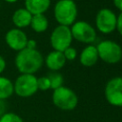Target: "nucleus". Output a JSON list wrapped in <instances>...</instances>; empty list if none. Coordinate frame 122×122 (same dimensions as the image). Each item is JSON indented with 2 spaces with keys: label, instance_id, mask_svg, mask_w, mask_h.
<instances>
[{
  "label": "nucleus",
  "instance_id": "obj_1",
  "mask_svg": "<svg viewBox=\"0 0 122 122\" xmlns=\"http://www.w3.org/2000/svg\"><path fill=\"white\" fill-rule=\"evenodd\" d=\"M44 63V58L41 52L34 49L25 48L19 51L15 56L14 64L20 73L34 74L38 71Z\"/></svg>",
  "mask_w": 122,
  "mask_h": 122
},
{
  "label": "nucleus",
  "instance_id": "obj_2",
  "mask_svg": "<svg viewBox=\"0 0 122 122\" xmlns=\"http://www.w3.org/2000/svg\"><path fill=\"white\" fill-rule=\"evenodd\" d=\"M77 6L73 0H58L53 8V16L59 25L71 26L77 17Z\"/></svg>",
  "mask_w": 122,
  "mask_h": 122
},
{
  "label": "nucleus",
  "instance_id": "obj_3",
  "mask_svg": "<svg viewBox=\"0 0 122 122\" xmlns=\"http://www.w3.org/2000/svg\"><path fill=\"white\" fill-rule=\"evenodd\" d=\"M51 98L55 107L63 111H71L76 108L78 103L76 93L71 89L64 86L53 90Z\"/></svg>",
  "mask_w": 122,
  "mask_h": 122
},
{
  "label": "nucleus",
  "instance_id": "obj_4",
  "mask_svg": "<svg viewBox=\"0 0 122 122\" xmlns=\"http://www.w3.org/2000/svg\"><path fill=\"white\" fill-rule=\"evenodd\" d=\"M98 57L108 64H116L122 59L121 46L112 40H103L96 46Z\"/></svg>",
  "mask_w": 122,
  "mask_h": 122
},
{
  "label": "nucleus",
  "instance_id": "obj_5",
  "mask_svg": "<svg viewBox=\"0 0 122 122\" xmlns=\"http://www.w3.org/2000/svg\"><path fill=\"white\" fill-rule=\"evenodd\" d=\"M50 42L53 51L63 52L67 48L71 47V44L72 42L71 28L63 25H58L57 27H55L51 33Z\"/></svg>",
  "mask_w": 122,
  "mask_h": 122
},
{
  "label": "nucleus",
  "instance_id": "obj_6",
  "mask_svg": "<svg viewBox=\"0 0 122 122\" xmlns=\"http://www.w3.org/2000/svg\"><path fill=\"white\" fill-rule=\"evenodd\" d=\"M13 91L20 97H30L36 93L37 77L34 74L21 73L13 83Z\"/></svg>",
  "mask_w": 122,
  "mask_h": 122
},
{
  "label": "nucleus",
  "instance_id": "obj_7",
  "mask_svg": "<svg viewBox=\"0 0 122 122\" xmlns=\"http://www.w3.org/2000/svg\"><path fill=\"white\" fill-rule=\"evenodd\" d=\"M72 39L84 44H92L96 39L95 29L86 21H75L71 27Z\"/></svg>",
  "mask_w": 122,
  "mask_h": 122
},
{
  "label": "nucleus",
  "instance_id": "obj_8",
  "mask_svg": "<svg viewBox=\"0 0 122 122\" xmlns=\"http://www.w3.org/2000/svg\"><path fill=\"white\" fill-rule=\"evenodd\" d=\"M117 15L108 8L100 9L95 16V27L103 34H109L115 30Z\"/></svg>",
  "mask_w": 122,
  "mask_h": 122
},
{
  "label": "nucleus",
  "instance_id": "obj_9",
  "mask_svg": "<svg viewBox=\"0 0 122 122\" xmlns=\"http://www.w3.org/2000/svg\"><path fill=\"white\" fill-rule=\"evenodd\" d=\"M105 98L114 107H122V77L116 76L110 79L105 86Z\"/></svg>",
  "mask_w": 122,
  "mask_h": 122
},
{
  "label": "nucleus",
  "instance_id": "obj_10",
  "mask_svg": "<svg viewBox=\"0 0 122 122\" xmlns=\"http://www.w3.org/2000/svg\"><path fill=\"white\" fill-rule=\"evenodd\" d=\"M28 39L29 38L25 31L17 28L9 30L5 35V41L9 48L16 51H19L26 48Z\"/></svg>",
  "mask_w": 122,
  "mask_h": 122
},
{
  "label": "nucleus",
  "instance_id": "obj_11",
  "mask_svg": "<svg viewBox=\"0 0 122 122\" xmlns=\"http://www.w3.org/2000/svg\"><path fill=\"white\" fill-rule=\"evenodd\" d=\"M66 61L67 60H66L63 52L58 51H52L49 52L45 59L46 66L51 71H59L60 69H62L65 66Z\"/></svg>",
  "mask_w": 122,
  "mask_h": 122
},
{
  "label": "nucleus",
  "instance_id": "obj_12",
  "mask_svg": "<svg viewBox=\"0 0 122 122\" xmlns=\"http://www.w3.org/2000/svg\"><path fill=\"white\" fill-rule=\"evenodd\" d=\"M31 17H32V14L29 10H27L25 8H20L13 12L11 16V20L15 28L22 30L30 26Z\"/></svg>",
  "mask_w": 122,
  "mask_h": 122
},
{
  "label": "nucleus",
  "instance_id": "obj_13",
  "mask_svg": "<svg viewBox=\"0 0 122 122\" xmlns=\"http://www.w3.org/2000/svg\"><path fill=\"white\" fill-rule=\"evenodd\" d=\"M98 58L99 57H98L96 47L93 45H89V46L85 47L79 55V61H80L81 65H83L85 67L93 66L97 62Z\"/></svg>",
  "mask_w": 122,
  "mask_h": 122
},
{
  "label": "nucleus",
  "instance_id": "obj_14",
  "mask_svg": "<svg viewBox=\"0 0 122 122\" xmlns=\"http://www.w3.org/2000/svg\"><path fill=\"white\" fill-rule=\"evenodd\" d=\"M51 7V0H25V9L32 15L44 14Z\"/></svg>",
  "mask_w": 122,
  "mask_h": 122
},
{
  "label": "nucleus",
  "instance_id": "obj_15",
  "mask_svg": "<svg viewBox=\"0 0 122 122\" xmlns=\"http://www.w3.org/2000/svg\"><path fill=\"white\" fill-rule=\"evenodd\" d=\"M30 26L33 31L37 33H41L47 30L49 27V21L48 18L45 16V14H34L31 17Z\"/></svg>",
  "mask_w": 122,
  "mask_h": 122
},
{
  "label": "nucleus",
  "instance_id": "obj_16",
  "mask_svg": "<svg viewBox=\"0 0 122 122\" xmlns=\"http://www.w3.org/2000/svg\"><path fill=\"white\" fill-rule=\"evenodd\" d=\"M13 93V83L11 80L5 76H0V100H6Z\"/></svg>",
  "mask_w": 122,
  "mask_h": 122
},
{
  "label": "nucleus",
  "instance_id": "obj_17",
  "mask_svg": "<svg viewBox=\"0 0 122 122\" xmlns=\"http://www.w3.org/2000/svg\"><path fill=\"white\" fill-rule=\"evenodd\" d=\"M48 77L50 79V82H51V89L52 90H55L61 86H63V76L61 73L59 72H51L48 74Z\"/></svg>",
  "mask_w": 122,
  "mask_h": 122
},
{
  "label": "nucleus",
  "instance_id": "obj_18",
  "mask_svg": "<svg viewBox=\"0 0 122 122\" xmlns=\"http://www.w3.org/2000/svg\"><path fill=\"white\" fill-rule=\"evenodd\" d=\"M0 122H23V119L15 112H6L0 117Z\"/></svg>",
  "mask_w": 122,
  "mask_h": 122
},
{
  "label": "nucleus",
  "instance_id": "obj_19",
  "mask_svg": "<svg viewBox=\"0 0 122 122\" xmlns=\"http://www.w3.org/2000/svg\"><path fill=\"white\" fill-rule=\"evenodd\" d=\"M37 88L40 91H48L51 89V82L48 76H41L37 78Z\"/></svg>",
  "mask_w": 122,
  "mask_h": 122
},
{
  "label": "nucleus",
  "instance_id": "obj_20",
  "mask_svg": "<svg viewBox=\"0 0 122 122\" xmlns=\"http://www.w3.org/2000/svg\"><path fill=\"white\" fill-rule=\"evenodd\" d=\"M63 54H64L66 60L73 61L77 56V51L73 47H69L63 51Z\"/></svg>",
  "mask_w": 122,
  "mask_h": 122
},
{
  "label": "nucleus",
  "instance_id": "obj_21",
  "mask_svg": "<svg viewBox=\"0 0 122 122\" xmlns=\"http://www.w3.org/2000/svg\"><path fill=\"white\" fill-rule=\"evenodd\" d=\"M115 30L118 31V33L120 35H122V12H120L117 15V18H116V28H115Z\"/></svg>",
  "mask_w": 122,
  "mask_h": 122
},
{
  "label": "nucleus",
  "instance_id": "obj_22",
  "mask_svg": "<svg viewBox=\"0 0 122 122\" xmlns=\"http://www.w3.org/2000/svg\"><path fill=\"white\" fill-rule=\"evenodd\" d=\"M7 112V103L6 100H0V117Z\"/></svg>",
  "mask_w": 122,
  "mask_h": 122
},
{
  "label": "nucleus",
  "instance_id": "obj_23",
  "mask_svg": "<svg viewBox=\"0 0 122 122\" xmlns=\"http://www.w3.org/2000/svg\"><path fill=\"white\" fill-rule=\"evenodd\" d=\"M36 46H37V44H36V41H35V40H33V39H28L26 48L34 50V49H36Z\"/></svg>",
  "mask_w": 122,
  "mask_h": 122
},
{
  "label": "nucleus",
  "instance_id": "obj_24",
  "mask_svg": "<svg viewBox=\"0 0 122 122\" xmlns=\"http://www.w3.org/2000/svg\"><path fill=\"white\" fill-rule=\"evenodd\" d=\"M5 69H6V60L0 54V74L5 71Z\"/></svg>",
  "mask_w": 122,
  "mask_h": 122
},
{
  "label": "nucleus",
  "instance_id": "obj_25",
  "mask_svg": "<svg viewBox=\"0 0 122 122\" xmlns=\"http://www.w3.org/2000/svg\"><path fill=\"white\" fill-rule=\"evenodd\" d=\"M112 2H113L114 7H115L120 12H122V0H112Z\"/></svg>",
  "mask_w": 122,
  "mask_h": 122
},
{
  "label": "nucleus",
  "instance_id": "obj_26",
  "mask_svg": "<svg viewBox=\"0 0 122 122\" xmlns=\"http://www.w3.org/2000/svg\"><path fill=\"white\" fill-rule=\"evenodd\" d=\"M4 1H6L7 3H15L17 0H4Z\"/></svg>",
  "mask_w": 122,
  "mask_h": 122
}]
</instances>
